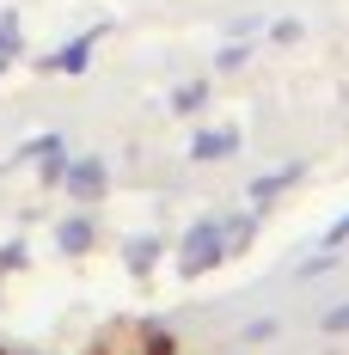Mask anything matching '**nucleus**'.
Returning a JSON list of instances; mask_svg holds the SVG:
<instances>
[{"label":"nucleus","mask_w":349,"mask_h":355,"mask_svg":"<svg viewBox=\"0 0 349 355\" xmlns=\"http://www.w3.org/2000/svg\"><path fill=\"white\" fill-rule=\"evenodd\" d=\"M92 245V220H68L62 227V251H86Z\"/></svg>","instance_id":"4"},{"label":"nucleus","mask_w":349,"mask_h":355,"mask_svg":"<svg viewBox=\"0 0 349 355\" xmlns=\"http://www.w3.org/2000/svg\"><path fill=\"white\" fill-rule=\"evenodd\" d=\"M325 331H337V337L349 331V300H343V306H331V313H325Z\"/></svg>","instance_id":"5"},{"label":"nucleus","mask_w":349,"mask_h":355,"mask_svg":"<svg viewBox=\"0 0 349 355\" xmlns=\"http://www.w3.org/2000/svg\"><path fill=\"white\" fill-rule=\"evenodd\" d=\"M68 184L80 190V196H99V190H105V166H99V159H80V166L68 172Z\"/></svg>","instance_id":"2"},{"label":"nucleus","mask_w":349,"mask_h":355,"mask_svg":"<svg viewBox=\"0 0 349 355\" xmlns=\"http://www.w3.org/2000/svg\"><path fill=\"white\" fill-rule=\"evenodd\" d=\"M233 147H239V135H196L190 153H196V159H221V153H233Z\"/></svg>","instance_id":"3"},{"label":"nucleus","mask_w":349,"mask_h":355,"mask_svg":"<svg viewBox=\"0 0 349 355\" xmlns=\"http://www.w3.org/2000/svg\"><path fill=\"white\" fill-rule=\"evenodd\" d=\"M343 239H349V214L337 220V227H331V245H343Z\"/></svg>","instance_id":"6"},{"label":"nucleus","mask_w":349,"mask_h":355,"mask_svg":"<svg viewBox=\"0 0 349 355\" xmlns=\"http://www.w3.org/2000/svg\"><path fill=\"white\" fill-rule=\"evenodd\" d=\"M221 251H227V239H221V220H203V227L184 239V276H203L209 263H221Z\"/></svg>","instance_id":"1"}]
</instances>
